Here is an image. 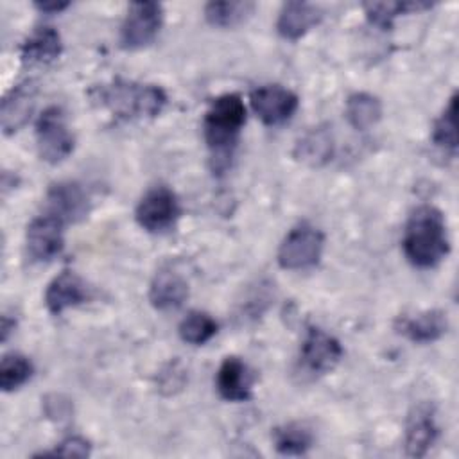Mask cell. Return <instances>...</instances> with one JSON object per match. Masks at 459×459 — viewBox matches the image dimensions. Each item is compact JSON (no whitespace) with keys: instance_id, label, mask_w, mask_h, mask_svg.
Listing matches in <instances>:
<instances>
[{"instance_id":"cell-1","label":"cell","mask_w":459,"mask_h":459,"mask_svg":"<svg viewBox=\"0 0 459 459\" xmlns=\"http://www.w3.org/2000/svg\"><path fill=\"white\" fill-rule=\"evenodd\" d=\"M402 249L414 267H436L450 251L443 212L432 204L418 206L405 222Z\"/></svg>"},{"instance_id":"cell-2","label":"cell","mask_w":459,"mask_h":459,"mask_svg":"<svg viewBox=\"0 0 459 459\" xmlns=\"http://www.w3.org/2000/svg\"><path fill=\"white\" fill-rule=\"evenodd\" d=\"M91 100L108 109L118 120H147L161 113L167 104L163 88L156 84H140L115 77L90 91Z\"/></svg>"},{"instance_id":"cell-3","label":"cell","mask_w":459,"mask_h":459,"mask_svg":"<svg viewBox=\"0 0 459 459\" xmlns=\"http://www.w3.org/2000/svg\"><path fill=\"white\" fill-rule=\"evenodd\" d=\"M244 124L246 106L238 93H224L210 102L203 120V133L212 152L213 170H222L228 165Z\"/></svg>"},{"instance_id":"cell-4","label":"cell","mask_w":459,"mask_h":459,"mask_svg":"<svg viewBox=\"0 0 459 459\" xmlns=\"http://www.w3.org/2000/svg\"><path fill=\"white\" fill-rule=\"evenodd\" d=\"M323 247V231L308 222H299L281 240L276 260L285 271H305L319 264Z\"/></svg>"},{"instance_id":"cell-5","label":"cell","mask_w":459,"mask_h":459,"mask_svg":"<svg viewBox=\"0 0 459 459\" xmlns=\"http://www.w3.org/2000/svg\"><path fill=\"white\" fill-rule=\"evenodd\" d=\"M36 147L39 158L50 165H57L72 154L75 138L66 126L65 111L59 106H48L38 117Z\"/></svg>"},{"instance_id":"cell-6","label":"cell","mask_w":459,"mask_h":459,"mask_svg":"<svg viewBox=\"0 0 459 459\" xmlns=\"http://www.w3.org/2000/svg\"><path fill=\"white\" fill-rule=\"evenodd\" d=\"M181 215L178 195L165 185L152 186L140 199L134 219L149 233H165L172 230Z\"/></svg>"},{"instance_id":"cell-7","label":"cell","mask_w":459,"mask_h":459,"mask_svg":"<svg viewBox=\"0 0 459 459\" xmlns=\"http://www.w3.org/2000/svg\"><path fill=\"white\" fill-rule=\"evenodd\" d=\"M163 25V7L158 2H134L127 7L120 27V47L140 50L151 45Z\"/></svg>"},{"instance_id":"cell-8","label":"cell","mask_w":459,"mask_h":459,"mask_svg":"<svg viewBox=\"0 0 459 459\" xmlns=\"http://www.w3.org/2000/svg\"><path fill=\"white\" fill-rule=\"evenodd\" d=\"M342 359L341 342L328 332L308 326L299 348V368L301 371L321 377L330 373Z\"/></svg>"},{"instance_id":"cell-9","label":"cell","mask_w":459,"mask_h":459,"mask_svg":"<svg viewBox=\"0 0 459 459\" xmlns=\"http://www.w3.org/2000/svg\"><path fill=\"white\" fill-rule=\"evenodd\" d=\"M255 115L265 126H280L292 118L298 109V95L280 84L258 86L249 95Z\"/></svg>"},{"instance_id":"cell-10","label":"cell","mask_w":459,"mask_h":459,"mask_svg":"<svg viewBox=\"0 0 459 459\" xmlns=\"http://www.w3.org/2000/svg\"><path fill=\"white\" fill-rule=\"evenodd\" d=\"M63 228L65 222L50 213L32 219L25 231V246L30 260L50 262L56 258L65 246Z\"/></svg>"},{"instance_id":"cell-11","label":"cell","mask_w":459,"mask_h":459,"mask_svg":"<svg viewBox=\"0 0 459 459\" xmlns=\"http://www.w3.org/2000/svg\"><path fill=\"white\" fill-rule=\"evenodd\" d=\"M47 213L66 222H81L90 213V195L77 181H59L50 185L47 197Z\"/></svg>"},{"instance_id":"cell-12","label":"cell","mask_w":459,"mask_h":459,"mask_svg":"<svg viewBox=\"0 0 459 459\" xmlns=\"http://www.w3.org/2000/svg\"><path fill=\"white\" fill-rule=\"evenodd\" d=\"M439 434L434 409L430 403H418L407 416L405 425V454L409 457H423L436 443Z\"/></svg>"},{"instance_id":"cell-13","label":"cell","mask_w":459,"mask_h":459,"mask_svg":"<svg viewBox=\"0 0 459 459\" xmlns=\"http://www.w3.org/2000/svg\"><path fill=\"white\" fill-rule=\"evenodd\" d=\"M91 292L84 280L74 271L59 273L45 290V307L50 314L59 316L65 310L82 305L90 299Z\"/></svg>"},{"instance_id":"cell-14","label":"cell","mask_w":459,"mask_h":459,"mask_svg":"<svg viewBox=\"0 0 459 459\" xmlns=\"http://www.w3.org/2000/svg\"><path fill=\"white\" fill-rule=\"evenodd\" d=\"M38 86L34 81H25L16 84L2 100L0 124L4 134H13L20 131L30 118L36 106Z\"/></svg>"},{"instance_id":"cell-15","label":"cell","mask_w":459,"mask_h":459,"mask_svg":"<svg viewBox=\"0 0 459 459\" xmlns=\"http://www.w3.org/2000/svg\"><path fill=\"white\" fill-rule=\"evenodd\" d=\"M255 375L238 357H226L215 375V387L228 402H247L253 396Z\"/></svg>"},{"instance_id":"cell-16","label":"cell","mask_w":459,"mask_h":459,"mask_svg":"<svg viewBox=\"0 0 459 459\" xmlns=\"http://www.w3.org/2000/svg\"><path fill=\"white\" fill-rule=\"evenodd\" d=\"M323 18V13L317 5L308 2H287L281 5L276 30L283 39L296 41L303 38L312 27H316Z\"/></svg>"},{"instance_id":"cell-17","label":"cell","mask_w":459,"mask_h":459,"mask_svg":"<svg viewBox=\"0 0 459 459\" xmlns=\"http://www.w3.org/2000/svg\"><path fill=\"white\" fill-rule=\"evenodd\" d=\"M63 52V41L54 27H38L20 48L22 63L27 66H45L54 63Z\"/></svg>"},{"instance_id":"cell-18","label":"cell","mask_w":459,"mask_h":459,"mask_svg":"<svg viewBox=\"0 0 459 459\" xmlns=\"http://www.w3.org/2000/svg\"><path fill=\"white\" fill-rule=\"evenodd\" d=\"M333 134L332 127L317 126L310 127L305 134H301L294 145V158L307 167H323L333 156Z\"/></svg>"},{"instance_id":"cell-19","label":"cell","mask_w":459,"mask_h":459,"mask_svg":"<svg viewBox=\"0 0 459 459\" xmlns=\"http://www.w3.org/2000/svg\"><path fill=\"white\" fill-rule=\"evenodd\" d=\"M188 298V281L172 269L154 274L149 287V301L156 310H174Z\"/></svg>"},{"instance_id":"cell-20","label":"cell","mask_w":459,"mask_h":459,"mask_svg":"<svg viewBox=\"0 0 459 459\" xmlns=\"http://www.w3.org/2000/svg\"><path fill=\"white\" fill-rule=\"evenodd\" d=\"M396 328L409 341L418 344H429L441 339L446 333L448 321L443 310L432 308V310L420 312L418 316H412V317H402Z\"/></svg>"},{"instance_id":"cell-21","label":"cell","mask_w":459,"mask_h":459,"mask_svg":"<svg viewBox=\"0 0 459 459\" xmlns=\"http://www.w3.org/2000/svg\"><path fill=\"white\" fill-rule=\"evenodd\" d=\"M344 115L353 129L368 131L382 118V102L371 93L357 91L346 99Z\"/></svg>"},{"instance_id":"cell-22","label":"cell","mask_w":459,"mask_h":459,"mask_svg":"<svg viewBox=\"0 0 459 459\" xmlns=\"http://www.w3.org/2000/svg\"><path fill=\"white\" fill-rule=\"evenodd\" d=\"M273 443L281 455H303L310 450L314 436L310 429L301 423H287L273 430Z\"/></svg>"},{"instance_id":"cell-23","label":"cell","mask_w":459,"mask_h":459,"mask_svg":"<svg viewBox=\"0 0 459 459\" xmlns=\"http://www.w3.org/2000/svg\"><path fill=\"white\" fill-rule=\"evenodd\" d=\"M457 95L454 93L446 104V108L441 111V115L434 120L432 126V142L436 147L445 151L450 156H455L457 152Z\"/></svg>"},{"instance_id":"cell-24","label":"cell","mask_w":459,"mask_h":459,"mask_svg":"<svg viewBox=\"0 0 459 459\" xmlns=\"http://www.w3.org/2000/svg\"><path fill=\"white\" fill-rule=\"evenodd\" d=\"M253 2H210L204 7V18L213 27H235L253 14Z\"/></svg>"},{"instance_id":"cell-25","label":"cell","mask_w":459,"mask_h":459,"mask_svg":"<svg viewBox=\"0 0 459 459\" xmlns=\"http://www.w3.org/2000/svg\"><path fill=\"white\" fill-rule=\"evenodd\" d=\"M34 366L29 357L22 353H5L0 362V387L4 393L20 389L30 380Z\"/></svg>"},{"instance_id":"cell-26","label":"cell","mask_w":459,"mask_h":459,"mask_svg":"<svg viewBox=\"0 0 459 459\" xmlns=\"http://www.w3.org/2000/svg\"><path fill=\"white\" fill-rule=\"evenodd\" d=\"M219 330L217 321L201 310H192L186 314V317H183V321L179 323V337L192 346H201L204 342H208Z\"/></svg>"},{"instance_id":"cell-27","label":"cell","mask_w":459,"mask_h":459,"mask_svg":"<svg viewBox=\"0 0 459 459\" xmlns=\"http://www.w3.org/2000/svg\"><path fill=\"white\" fill-rule=\"evenodd\" d=\"M427 7H430V4H423V2H368L364 4L368 20L382 30L391 29L396 16L403 13L427 9Z\"/></svg>"},{"instance_id":"cell-28","label":"cell","mask_w":459,"mask_h":459,"mask_svg":"<svg viewBox=\"0 0 459 459\" xmlns=\"http://www.w3.org/2000/svg\"><path fill=\"white\" fill-rule=\"evenodd\" d=\"M91 454V445L81 436L65 437L52 452H45L43 455H66V457H88Z\"/></svg>"},{"instance_id":"cell-29","label":"cell","mask_w":459,"mask_h":459,"mask_svg":"<svg viewBox=\"0 0 459 459\" xmlns=\"http://www.w3.org/2000/svg\"><path fill=\"white\" fill-rule=\"evenodd\" d=\"M68 2H36L34 7L39 9L41 13H61L68 7Z\"/></svg>"},{"instance_id":"cell-30","label":"cell","mask_w":459,"mask_h":459,"mask_svg":"<svg viewBox=\"0 0 459 459\" xmlns=\"http://www.w3.org/2000/svg\"><path fill=\"white\" fill-rule=\"evenodd\" d=\"M14 326H16V321H14V319H9V316L4 314V316H2V341H4V342L7 341V337H9V333L14 330Z\"/></svg>"}]
</instances>
